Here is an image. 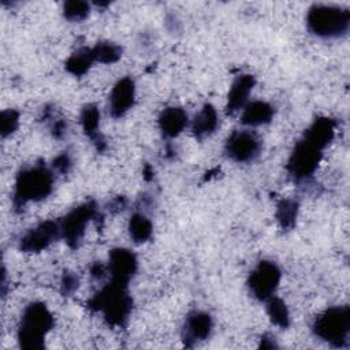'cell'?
Listing matches in <instances>:
<instances>
[{
  "mask_svg": "<svg viewBox=\"0 0 350 350\" xmlns=\"http://www.w3.org/2000/svg\"><path fill=\"white\" fill-rule=\"evenodd\" d=\"M55 171L45 164H33L22 168L14 180L12 202L23 208L30 202L45 200L53 190Z\"/></svg>",
  "mask_w": 350,
  "mask_h": 350,
  "instance_id": "cell-1",
  "label": "cell"
},
{
  "mask_svg": "<svg viewBox=\"0 0 350 350\" xmlns=\"http://www.w3.org/2000/svg\"><path fill=\"white\" fill-rule=\"evenodd\" d=\"M305 23L308 31L317 38H342L350 30V11L342 5L313 4L306 12Z\"/></svg>",
  "mask_w": 350,
  "mask_h": 350,
  "instance_id": "cell-2",
  "label": "cell"
},
{
  "mask_svg": "<svg viewBox=\"0 0 350 350\" xmlns=\"http://www.w3.org/2000/svg\"><path fill=\"white\" fill-rule=\"evenodd\" d=\"M53 324V314L44 302H30L25 306L18 324L16 340L19 347L26 350L42 349Z\"/></svg>",
  "mask_w": 350,
  "mask_h": 350,
  "instance_id": "cell-3",
  "label": "cell"
},
{
  "mask_svg": "<svg viewBox=\"0 0 350 350\" xmlns=\"http://www.w3.org/2000/svg\"><path fill=\"white\" fill-rule=\"evenodd\" d=\"M127 287L109 282L90 299V306L113 327H122L131 314L133 299Z\"/></svg>",
  "mask_w": 350,
  "mask_h": 350,
  "instance_id": "cell-4",
  "label": "cell"
},
{
  "mask_svg": "<svg viewBox=\"0 0 350 350\" xmlns=\"http://www.w3.org/2000/svg\"><path fill=\"white\" fill-rule=\"evenodd\" d=\"M312 331L316 338L332 347H346L350 336V308L328 306L314 317Z\"/></svg>",
  "mask_w": 350,
  "mask_h": 350,
  "instance_id": "cell-5",
  "label": "cell"
},
{
  "mask_svg": "<svg viewBox=\"0 0 350 350\" xmlns=\"http://www.w3.org/2000/svg\"><path fill=\"white\" fill-rule=\"evenodd\" d=\"M325 148L306 137L305 134L295 142L288 160L287 171L295 180H305L310 178L323 157Z\"/></svg>",
  "mask_w": 350,
  "mask_h": 350,
  "instance_id": "cell-6",
  "label": "cell"
},
{
  "mask_svg": "<svg viewBox=\"0 0 350 350\" xmlns=\"http://www.w3.org/2000/svg\"><path fill=\"white\" fill-rule=\"evenodd\" d=\"M280 280L282 271L279 265L271 260H261L252 268L246 284L254 299L265 302L271 297L276 295Z\"/></svg>",
  "mask_w": 350,
  "mask_h": 350,
  "instance_id": "cell-7",
  "label": "cell"
},
{
  "mask_svg": "<svg viewBox=\"0 0 350 350\" xmlns=\"http://www.w3.org/2000/svg\"><path fill=\"white\" fill-rule=\"evenodd\" d=\"M262 149L260 135L252 129H239L228 134L224 142L226 156L238 164H247L254 161Z\"/></svg>",
  "mask_w": 350,
  "mask_h": 350,
  "instance_id": "cell-8",
  "label": "cell"
},
{
  "mask_svg": "<svg viewBox=\"0 0 350 350\" xmlns=\"http://www.w3.org/2000/svg\"><path fill=\"white\" fill-rule=\"evenodd\" d=\"M96 215L97 206L92 201L72 208L62 220H59L62 239H64L68 246L77 247L86 232V227Z\"/></svg>",
  "mask_w": 350,
  "mask_h": 350,
  "instance_id": "cell-9",
  "label": "cell"
},
{
  "mask_svg": "<svg viewBox=\"0 0 350 350\" xmlns=\"http://www.w3.org/2000/svg\"><path fill=\"white\" fill-rule=\"evenodd\" d=\"M57 239H62L59 220H45L29 228L21 237L19 249L25 253H40Z\"/></svg>",
  "mask_w": 350,
  "mask_h": 350,
  "instance_id": "cell-10",
  "label": "cell"
},
{
  "mask_svg": "<svg viewBox=\"0 0 350 350\" xmlns=\"http://www.w3.org/2000/svg\"><path fill=\"white\" fill-rule=\"evenodd\" d=\"M107 269L111 282L129 286L138 269L137 256L127 247H115L108 254Z\"/></svg>",
  "mask_w": 350,
  "mask_h": 350,
  "instance_id": "cell-11",
  "label": "cell"
},
{
  "mask_svg": "<svg viewBox=\"0 0 350 350\" xmlns=\"http://www.w3.org/2000/svg\"><path fill=\"white\" fill-rule=\"evenodd\" d=\"M213 331L212 316L200 309L189 312L182 325V340L186 346L193 347L211 338Z\"/></svg>",
  "mask_w": 350,
  "mask_h": 350,
  "instance_id": "cell-12",
  "label": "cell"
},
{
  "mask_svg": "<svg viewBox=\"0 0 350 350\" xmlns=\"http://www.w3.org/2000/svg\"><path fill=\"white\" fill-rule=\"evenodd\" d=\"M137 89L131 77H122L118 79L108 94V112L113 119L123 118L135 103Z\"/></svg>",
  "mask_w": 350,
  "mask_h": 350,
  "instance_id": "cell-13",
  "label": "cell"
},
{
  "mask_svg": "<svg viewBox=\"0 0 350 350\" xmlns=\"http://www.w3.org/2000/svg\"><path fill=\"white\" fill-rule=\"evenodd\" d=\"M256 78L252 74H239L231 82L227 100H226V113L227 115H237L239 113L243 107L250 101V94L254 89Z\"/></svg>",
  "mask_w": 350,
  "mask_h": 350,
  "instance_id": "cell-14",
  "label": "cell"
},
{
  "mask_svg": "<svg viewBox=\"0 0 350 350\" xmlns=\"http://www.w3.org/2000/svg\"><path fill=\"white\" fill-rule=\"evenodd\" d=\"M190 119L187 112L180 107H167L157 118L159 131L164 138L172 139L180 135L189 127Z\"/></svg>",
  "mask_w": 350,
  "mask_h": 350,
  "instance_id": "cell-15",
  "label": "cell"
},
{
  "mask_svg": "<svg viewBox=\"0 0 350 350\" xmlns=\"http://www.w3.org/2000/svg\"><path fill=\"white\" fill-rule=\"evenodd\" d=\"M220 126V116L212 104H204L190 119L189 127L193 135L202 141L216 133Z\"/></svg>",
  "mask_w": 350,
  "mask_h": 350,
  "instance_id": "cell-16",
  "label": "cell"
},
{
  "mask_svg": "<svg viewBox=\"0 0 350 350\" xmlns=\"http://www.w3.org/2000/svg\"><path fill=\"white\" fill-rule=\"evenodd\" d=\"M275 108L264 100H250L239 112V122L243 127L256 129L272 122Z\"/></svg>",
  "mask_w": 350,
  "mask_h": 350,
  "instance_id": "cell-17",
  "label": "cell"
},
{
  "mask_svg": "<svg viewBox=\"0 0 350 350\" xmlns=\"http://www.w3.org/2000/svg\"><path fill=\"white\" fill-rule=\"evenodd\" d=\"M79 122L83 133L92 139L93 144H96L97 148L104 145V139L100 133V109L96 104H86L82 108Z\"/></svg>",
  "mask_w": 350,
  "mask_h": 350,
  "instance_id": "cell-18",
  "label": "cell"
},
{
  "mask_svg": "<svg viewBox=\"0 0 350 350\" xmlns=\"http://www.w3.org/2000/svg\"><path fill=\"white\" fill-rule=\"evenodd\" d=\"M127 232L134 243H146L153 235V223L145 213L134 212L129 219Z\"/></svg>",
  "mask_w": 350,
  "mask_h": 350,
  "instance_id": "cell-19",
  "label": "cell"
},
{
  "mask_svg": "<svg viewBox=\"0 0 350 350\" xmlns=\"http://www.w3.org/2000/svg\"><path fill=\"white\" fill-rule=\"evenodd\" d=\"M94 57H93V52L92 48L88 46H82L79 49H77L75 52H72L66 63H64V68L68 74L74 75V77H83L94 64Z\"/></svg>",
  "mask_w": 350,
  "mask_h": 350,
  "instance_id": "cell-20",
  "label": "cell"
},
{
  "mask_svg": "<svg viewBox=\"0 0 350 350\" xmlns=\"http://www.w3.org/2000/svg\"><path fill=\"white\" fill-rule=\"evenodd\" d=\"M298 211H299L298 201H295L293 198H283L282 201H279V204L276 205V212H275L276 221H278L279 227L284 231L293 230L297 223Z\"/></svg>",
  "mask_w": 350,
  "mask_h": 350,
  "instance_id": "cell-21",
  "label": "cell"
},
{
  "mask_svg": "<svg viewBox=\"0 0 350 350\" xmlns=\"http://www.w3.org/2000/svg\"><path fill=\"white\" fill-rule=\"evenodd\" d=\"M264 304H265L267 314L273 325L282 329L290 325V312L282 298H279L278 295H273L269 299H267Z\"/></svg>",
  "mask_w": 350,
  "mask_h": 350,
  "instance_id": "cell-22",
  "label": "cell"
},
{
  "mask_svg": "<svg viewBox=\"0 0 350 350\" xmlns=\"http://www.w3.org/2000/svg\"><path fill=\"white\" fill-rule=\"evenodd\" d=\"M93 57L96 63L101 64H113L122 57V46L112 41H100L92 46Z\"/></svg>",
  "mask_w": 350,
  "mask_h": 350,
  "instance_id": "cell-23",
  "label": "cell"
},
{
  "mask_svg": "<svg viewBox=\"0 0 350 350\" xmlns=\"http://www.w3.org/2000/svg\"><path fill=\"white\" fill-rule=\"evenodd\" d=\"M62 14L64 19H67L68 22H82L90 14V4L88 1H81V0L66 1L63 4Z\"/></svg>",
  "mask_w": 350,
  "mask_h": 350,
  "instance_id": "cell-24",
  "label": "cell"
},
{
  "mask_svg": "<svg viewBox=\"0 0 350 350\" xmlns=\"http://www.w3.org/2000/svg\"><path fill=\"white\" fill-rule=\"evenodd\" d=\"M19 126V112L16 109L8 108L1 112L0 116V134L3 138L12 135Z\"/></svg>",
  "mask_w": 350,
  "mask_h": 350,
  "instance_id": "cell-25",
  "label": "cell"
},
{
  "mask_svg": "<svg viewBox=\"0 0 350 350\" xmlns=\"http://www.w3.org/2000/svg\"><path fill=\"white\" fill-rule=\"evenodd\" d=\"M79 286V279L74 272H64L60 279V291L63 295H71L77 291Z\"/></svg>",
  "mask_w": 350,
  "mask_h": 350,
  "instance_id": "cell-26",
  "label": "cell"
},
{
  "mask_svg": "<svg viewBox=\"0 0 350 350\" xmlns=\"http://www.w3.org/2000/svg\"><path fill=\"white\" fill-rule=\"evenodd\" d=\"M52 170L56 171V172H60V174H66L70 167H71V157L67 152H63L60 153L59 156H56L52 161Z\"/></svg>",
  "mask_w": 350,
  "mask_h": 350,
  "instance_id": "cell-27",
  "label": "cell"
},
{
  "mask_svg": "<svg viewBox=\"0 0 350 350\" xmlns=\"http://www.w3.org/2000/svg\"><path fill=\"white\" fill-rule=\"evenodd\" d=\"M276 340L272 335H264L261 338V342H260V347H264V349H273L276 347Z\"/></svg>",
  "mask_w": 350,
  "mask_h": 350,
  "instance_id": "cell-28",
  "label": "cell"
}]
</instances>
